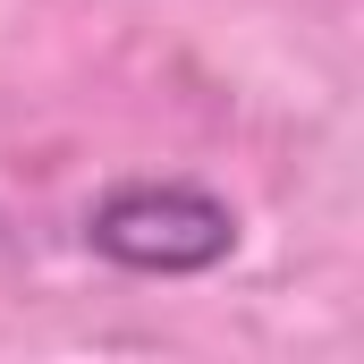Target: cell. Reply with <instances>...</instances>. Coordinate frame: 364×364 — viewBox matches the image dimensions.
<instances>
[{
	"label": "cell",
	"instance_id": "obj_1",
	"mask_svg": "<svg viewBox=\"0 0 364 364\" xmlns=\"http://www.w3.org/2000/svg\"><path fill=\"white\" fill-rule=\"evenodd\" d=\"M85 246L119 272L186 279L237 255V212H229V195L195 178H127L85 212Z\"/></svg>",
	"mask_w": 364,
	"mask_h": 364
}]
</instances>
